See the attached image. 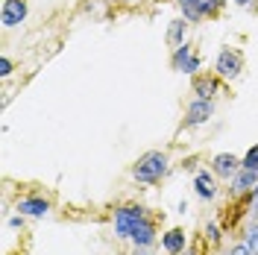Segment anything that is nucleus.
Segmentation results:
<instances>
[{
    "label": "nucleus",
    "instance_id": "1",
    "mask_svg": "<svg viewBox=\"0 0 258 255\" xmlns=\"http://www.w3.org/2000/svg\"><path fill=\"white\" fill-rule=\"evenodd\" d=\"M135 179L138 182H147V185H153V182H159L161 176L167 173V156L159 153V150H153V153H144L138 164H135Z\"/></svg>",
    "mask_w": 258,
    "mask_h": 255
},
{
    "label": "nucleus",
    "instance_id": "2",
    "mask_svg": "<svg viewBox=\"0 0 258 255\" xmlns=\"http://www.w3.org/2000/svg\"><path fill=\"white\" fill-rule=\"evenodd\" d=\"M144 220V208L138 206H129V208H120L117 214H114V235L117 238H132V232H135V226Z\"/></svg>",
    "mask_w": 258,
    "mask_h": 255
},
{
    "label": "nucleus",
    "instance_id": "3",
    "mask_svg": "<svg viewBox=\"0 0 258 255\" xmlns=\"http://www.w3.org/2000/svg\"><path fill=\"white\" fill-rule=\"evenodd\" d=\"M24 18H27V3L24 0H6L3 3V12H0L3 27H18Z\"/></svg>",
    "mask_w": 258,
    "mask_h": 255
},
{
    "label": "nucleus",
    "instance_id": "4",
    "mask_svg": "<svg viewBox=\"0 0 258 255\" xmlns=\"http://www.w3.org/2000/svg\"><path fill=\"white\" fill-rule=\"evenodd\" d=\"M173 68L182 71V74H194V71L200 68V59L191 53L188 44H182V47H176V53H173Z\"/></svg>",
    "mask_w": 258,
    "mask_h": 255
},
{
    "label": "nucleus",
    "instance_id": "5",
    "mask_svg": "<svg viewBox=\"0 0 258 255\" xmlns=\"http://www.w3.org/2000/svg\"><path fill=\"white\" fill-rule=\"evenodd\" d=\"M217 74L220 77H238L241 74V56L232 53V50H223L217 56Z\"/></svg>",
    "mask_w": 258,
    "mask_h": 255
},
{
    "label": "nucleus",
    "instance_id": "6",
    "mask_svg": "<svg viewBox=\"0 0 258 255\" xmlns=\"http://www.w3.org/2000/svg\"><path fill=\"white\" fill-rule=\"evenodd\" d=\"M211 112H214V106H211V100H194L191 106H188V123L191 126H197V123H206L211 117Z\"/></svg>",
    "mask_w": 258,
    "mask_h": 255
},
{
    "label": "nucleus",
    "instance_id": "7",
    "mask_svg": "<svg viewBox=\"0 0 258 255\" xmlns=\"http://www.w3.org/2000/svg\"><path fill=\"white\" fill-rule=\"evenodd\" d=\"M211 164H214V173H217V176L232 179V176L238 173V164H241V161L235 159L232 153H220V156H214V161H211Z\"/></svg>",
    "mask_w": 258,
    "mask_h": 255
},
{
    "label": "nucleus",
    "instance_id": "8",
    "mask_svg": "<svg viewBox=\"0 0 258 255\" xmlns=\"http://www.w3.org/2000/svg\"><path fill=\"white\" fill-rule=\"evenodd\" d=\"M255 185H258V167H243L241 173H235V179H232V191L235 194L255 188Z\"/></svg>",
    "mask_w": 258,
    "mask_h": 255
},
{
    "label": "nucleus",
    "instance_id": "9",
    "mask_svg": "<svg viewBox=\"0 0 258 255\" xmlns=\"http://www.w3.org/2000/svg\"><path fill=\"white\" fill-rule=\"evenodd\" d=\"M18 211H21V214H30V217H41V214L50 211V206H47V200L32 197V200H21V203H18Z\"/></svg>",
    "mask_w": 258,
    "mask_h": 255
},
{
    "label": "nucleus",
    "instance_id": "10",
    "mask_svg": "<svg viewBox=\"0 0 258 255\" xmlns=\"http://www.w3.org/2000/svg\"><path fill=\"white\" fill-rule=\"evenodd\" d=\"M161 246H164L170 255H179L182 249H185V235H182L179 229H170L167 235H161Z\"/></svg>",
    "mask_w": 258,
    "mask_h": 255
},
{
    "label": "nucleus",
    "instance_id": "11",
    "mask_svg": "<svg viewBox=\"0 0 258 255\" xmlns=\"http://www.w3.org/2000/svg\"><path fill=\"white\" fill-rule=\"evenodd\" d=\"M156 238V232H153V223L150 220H141V223L135 226V232H132V240L138 243V246H150Z\"/></svg>",
    "mask_w": 258,
    "mask_h": 255
},
{
    "label": "nucleus",
    "instance_id": "12",
    "mask_svg": "<svg viewBox=\"0 0 258 255\" xmlns=\"http://www.w3.org/2000/svg\"><path fill=\"white\" fill-rule=\"evenodd\" d=\"M194 188H197V194H200L203 200H211V197L217 194V188H214V179H211L209 173H197V179H194Z\"/></svg>",
    "mask_w": 258,
    "mask_h": 255
},
{
    "label": "nucleus",
    "instance_id": "13",
    "mask_svg": "<svg viewBox=\"0 0 258 255\" xmlns=\"http://www.w3.org/2000/svg\"><path fill=\"white\" fill-rule=\"evenodd\" d=\"M194 91L203 97V100H211V94L217 91V85H214V80H206V77H200V80L194 82Z\"/></svg>",
    "mask_w": 258,
    "mask_h": 255
},
{
    "label": "nucleus",
    "instance_id": "14",
    "mask_svg": "<svg viewBox=\"0 0 258 255\" xmlns=\"http://www.w3.org/2000/svg\"><path fill=\"white\" fill-rule=\"evenodd\" d=\"M182 30H185V24H182V21H173V24H170V32H167V41L176 44V47H182V44H179V41H182Z\"/></svg>",
    "mask_w": 258,
    "mask_h": 255
},
{
    "label": "nucleus",
    "instance_id": "15",
    "mask_svg": "<svg viewBox=\"0 0 258 255\" xmlns=\"http://www.w3.org/2000/svg\"><path fill=\"white\" fill-rule=\"evenodd\" d=\"M246 246H249L252 255H258V226H252V229L246 232Z\"/></svg>",
    "mask_w": 258,
    "mask_h": 255
},
{
    "label": "nucleus",
    "instance_id": "16",
    "mask_svg": "<svg viewBox=\"0 0 258 255\" xmlns=\"http://www.w3.org/2000/svg\"><path fill=\"white\" fill-rule=\"evenodd\" d=\"M243 167H258V147H252V150L246 153V159H243Z\"/></svg>",
    "mask_w": 258,
    "mask_h": 255
},
{
    "label": "nucleus",
    "instance_id": "17",
    "mask_svg": "<svg viewBox=\"0 0 258 255\" xmlns=\"http://www.w3.org/2000/svg\"><path fill=\"white\" fill-rule=\"evenodd\" d=\"M9 74H12V62L3 56V59H0V77H9Z\"/></svg>",
    "mask_w": 258,
    "mask_h": 255
},
{
    "label": "nucleus",
    "instance_id": "18",
    "mask_svg": "<svg viewBox=\"0 0 258 255\" xmlns=\"http://www.w3.org/2000/svg\"><path fill=\"white\" fill-rule=\"evenodd\" d=\"M229 255H252V252H249V246H246V243H241V246H235Z\"/></svg>",
    "mask_w": 258,
    "mask_h": 255
},
{
    "label": "nucleus",
    "instance_id": "19",
    "mask_svg": "<svg viewBox=\"0 0 258 255\" xmlns=\"http://www.w3.org/2000/svg\"><path fill=\"white\" fill-rule=\"evenodd\" d=\"M206 235H209L211 240H217V238H220V235H217V226H214V223H211L209 229H206Z\"/></svg>",
    "mask_w": 258,
    "mask_h": 255
},
{
    "label": "nucleus",
    "instance_id": "20",
    "mask_svg": "<svg viewBox=\"0 0 258 255\" xmlns=\"http://www.w3.org/2000/svg\"><path fill=\"white\" fill-rule=\"evenodd\" d=\"M252 208L258 211V185H255V194H252Z\"/></svg>",
    "mask_w": 258,
    "mask_h": 255
},
{
    "label": "nucleus",
    "instance_id": "21",
    "mask_svg": "<svg viewBox=\"0 0 258 255\" xmlns=\"http://www.w3.org/2000/svg\"><path fill=\"white\" fill-rule=\"evenodd\" d=\"M235 3H238V6H246V3H252V0H235Z\"/></svg>",
    "mask_w": 258,
    "mask_h": 255
},
{
    "label": "nucleus",
    "instance_id": "22",
    "mask_svg": "<svg viewBox=\"0 0 258 255\" xmlns=\"http://www.w3.org/2000/svg\"><path fill=\"white\" fill-rule=\"evenodd\" d=\"M223 3H226V0H214V6H223Z\"/></svg>",
    "mask_w": 258,
    "mask_h": 255
},
{
    "label": "nucleus",
    "instance_id": "23",
    "mask_svg": "<svg viewBox=\"0 0 258 255\" xmlns=\"http://www.w3.org/2000/svg\"><path fill=\"white\" fill-rule=\"evenodd\" d=\"M138 255H147V252H138Z\"/></svg>",
    "mask_w": 258,
    "mask_h": 255
},
{
    "label": "nucleus",
    "instance_id": "24",
    "mask_svg": "<svg viewBox=\"0 0 258 255\" xmlns=\"http://www.w3.org/2000/svg\"><path fill=\"white\" fill-rule=\"evenodd\" d=\"M188 255H194V252H188Z\"/></svg>",
    "mask_w": 258,
    "mask_h": 255
}]
</instances>
